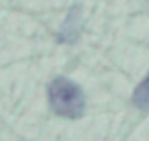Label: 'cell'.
<instances>
[{"label":"cell","mask_w":149,"mask_h":141,"mask_svg":"<svg viewBox=\"0 0 149 141\" xmlns=\"http://www.w3.org/2000/svg\"><path fill=\"white\" fill-rule=\"evenodd\" d=\"M47 96L53 112L63 119H80L86 110L84 92L70 78H55L47 88Z\"/></svg>","instance_id":"cell-1"},{"label":"cell","mask_w":149,"mask_h":141,"mask_svg":"<svg viewBox=\"0 0 149 141\" xmlns=\"http://www.w3.org/2000/svg\"><path fill=\"white\" fill-rule=\"evenodd\" d=\"M80 31H82V15H80V6H74L70 10V15L65 17L57 37L61 43H74L80 37Z\"/></svg>","instance_id":"cell-2"},{"label":"cell","mask_w":149,"mask_h":141,"mask_svg":"<svg viewBox=\"0 0 149 141\" xmlns=\"http://www.w3.org/2000/svg\"><path fill=\"white\" fill-rule=\"evenodd\" d=\"M133 104L141 110H149V74L141 80V84L133 92Z\"/></svg>","instance_id":"cell-3"}]
</instances>
